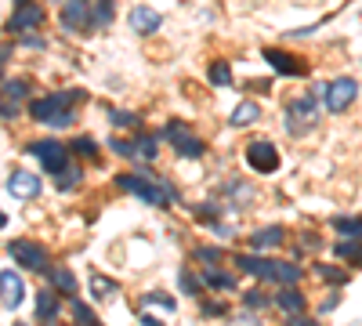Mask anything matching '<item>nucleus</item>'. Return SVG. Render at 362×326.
I'll use <instances>...</instances> for the list:
<instances>
[{
    "mask_svg": "<svg viewBox=\"0 0 362 326\" xmlns=\"http://www.w3.org/2000/svg\"><path fill=\"white\" fill-rule=\"evenodd\" d=\"M73 149H76V153H87V156H91L94 149H98V145H94L91 138H76V141H73Z\"/></svg>",
    "mask_w": 362,
    "mask_h": 326,
    "instance_id": "33",
    "label": "nucleus"
},
{
    "mask_svg": "<svg viewBox=\"0 0 362 326\" xmlns=\"http://www.w3.org/2000/svg\"><path fill=\"white\" fill-rule=\"evenodd\" d=\"M40 22H44V11H40L37 4H22L19 11L11 15L8 29H11V33H29V29H37Z\"/></svg>",
    "mask_w": 362,
    "mask_h": 326,
    "instance_id": "11",
    "label": "nucleus"
},
{
    "mask_svg": "<svg viewBox=\"0 0 362 326\" xmlns=\"http://www.w3.org/2000/svg\"><path fill=\"white\" fill-rule=\"evenodd\" d=\"M8 192L15 196V200H33V196L40 192V178L29 174V171H11L8 174Z\"/></svg>",
    "mask_w": 362,
    "mask_h": 326,
    "instance_id": "10",
    "label": "nucleus"
},
{
    "mask_svg": "<svg viewBox=\"0 0 362 326\" xmlns=\"http://www.w3.org/2000/svg\"><path fill=\"white\" fill-rule=\"evenodd\" d=\"M47 275H51V283H55V290H62V293H69V298H73V293H76V275H73L69 268H51V272H47Z\"/></svg>",
    "mask_w": 362,
    "mask_h": 326,
    "instance_id": "18",
    "label": "nucleus"
},
{
    "mask_svg": "<svg viewBox=\"0 0 362 326\" xmlns=\"http://www.w3.org/2000/svg\"><path fill=\"white\" fill-rule=\"evenodd\" d=\"M246 304H250V308H261V304H269V298H264V293H257V290H254V293H246Z\"/></svg>",
    "mask_w": 362,
    "mask_h": 326,
    "instance_id": "36",
    "label": "nucleus"
},
{
    "mask_svg": "<svg viewBox=\"0 0 362 326\" xmlns=\"http://www.w3.org/2000/svg\"><path fill=\"white\" fill-rule=\"evenodd\" d=\"M80 178H84V174H80V167H73V171L66 167V171L58 174V189H73L76 182H80Z\"/></svg>",
    "mask_w": 362,
    "mask_h": 326,
    "instance_id": "27",
    "label": "nucleus"
},
{
    "mask_svg": "<svg viewBox=\"0 0 362 326\" xmlns=\"http://www.w3.org/2000/svg\"><path fill=\"white\" fill-rule=\"evenodd\" d=\"M113 123H116V127H127V123L134 127L138 117H134V112H113Z\"/></svg>",
    "mask_w": 362,
    "mask_h": 326,
    "instance_id": "32",
    "label": "nucleus"
},
{
    "mask_svg": "<svg viewBox=\"0 0 362 326\" xmlns=\"http://www.w3.org/2000/svg\"><path fill=\"white\" fill-rule=\"evenodd\" d=\"M228 326H261V319L257 316H235Z\"/></svg>",
    "mask_w": 362,
    "mask_h": 326,
    "instance_id": "35",
    "label": "nucleus"
},
{
    "mask_svg": "<svg viewBox=\"0 0 362 326\" xmlns=\"http://www.w3.org/2000/svg\"><path fill=\"white\" fill-rule=\"evenodd\" d=\"M261 117V109H257V102H239L232 109V127H246V123H254Z\"/></svg>",
    "mask_w": 362,
    "mask_h": 326,
    "instance_id": "16",
    "label": "nucleus"
},
{
    "mask_svg": "<svg viewBox=\"0 0 362 326\" xmlns=\"http://www.w3.org/2000/svg\"><path fill=\"white\" fill-rule=\"evenodd\" d=\"M163 138L178 149V156H188V160H196V156H203V141L188 130L185 123H167V130H163Z\"/></svg>",
    "mask_w": 362,
    "mask_h": 326,
    "instance_id": "8",
    "label": "nucleus"
},
{
    "mask_svg": "<svg viewBox=\"0 0 362 326\" xmlns=\"http://www.w3.org/2000/svg\"><path fill=\"white\" fill-rule=\"evenodd\" d=\"M141 323H145V326H163L160 319H152V316H141Z\"/></svg>",
    "mask_w": 362,
    "mask_h": 326,
    "instance_id": "38",
    "label": "nucleus"
},
{
    "mask_svg": "<svg viewBox=\"0 0 362 326\" xmlns=\"http://www.w3.org/2000/svg\"><path fill=\"white\" fill-rule=\"evenodd\" d=\"M210 84H214V87H228V84H232V73H228L225 62H214V65H210Z\"/></svg>",
    "mask_w": 362,
    "mask_h": 326,
    "instance_id": "22",
    "label": "nucleus"
},
{
    "mask_svg": "<svg viewBox=\"0 0 362 326\" xmlns=\"http://www.w3.org/2000/svg\"><path fill=\"white\" fill-rule=\"evenodd\" d=\"M275 301H279V308H282V312H290V316H301V312H305V298H301V293H297L293 286H287V290H282Z\"/></svg>",
    "mask_w": 362,
    "mask_h": 326,
    "instance_id": "17",
    "label": "nucleus"
},
{
    "mask_svg": "<svg viewBox=\"0 0 362 326\" xmlns=\"http://www.w3.org/2000/svg\"><path fill=\"white\" fill-rule=\"evenodd\" d=\"M91 290H94V298H105V293L116 290V283L105 280V275H94V280H91Z\"/></svg>",
    "mask_w": 362,
    "mask_h": 326,
    "instance_id": "25",
    "label": "nucleus"
},
{
    "mask_svg": "<svg viewBox=\"0 0 362 326\" xmlns=\"http://www.w3.org/2000/svg\"><path fill=\"white\" fill-rule=\"evenodd\" d=\"M37 316L40 319H55L58 316V298H55L51 290H40L37 293Z\"/></svg>",
    "mask_w": 362,
    "mask_h": 326,
    "instance_id": "19",
    "label": "nucleus"
},
{
    "mask_svg": "<svg viewBox=\"0 0 362 326\" xmlns=\"http://www.w3.org/2000/svg\"><path fill=\"white\" fill-rule=\"evenodd\" d=\"M73 316L80 319V326H94V316H91V308H84L80 301H73Z\"/></svg>",
    "mask_w": 362,
    "mask_h": 326,
    "instance_id": "30",
    "label": "nucleus"
},
{
    "mask_svg": "<svg viewBox=\"0 0 362 326\" xmlns=\"http://www.w3.org/2000/svg\"><path fill=\"white\" fill-rule=\"evenodd\" d=\"M80 91H66V94H51V98H37L33 102V117L47 127H69L73 123V105L80 102Z\"/></svg>",
    "mask_w": 362,
    "mask_h": 326,
    "instance_id": "1",
    "label": "nucleus"
},
{
    "mask_svg": "<svg viewBox=\"0 0 362 326\" xmlns=\"http://www.w3.org/2000/svg\"><path fill=\"white\" fill-rule=\"evenodd\" d=\"M29 153H33L40 163H44V171H51V174H62L69 167V149L62 141L55 138H47V141H33L29 145Z\"/></svg>",
    "mask_w": 362,
    "mask_h": 326,
    "instance_id": "5",
    "label": "nucleus"
},
{
    "mask_svg": "<svg viewBox=\"0 0 362 326\" xmlns=\"http://www.w3.org/2000/svg\"><path fill=\"white\" fill-rule=\"evenodd\" d=\"M316 272L323 275V280H326V283H344V280H348V275H344L341 268H329V265H319Z\"/></svg>",
    "mask_w": 362,
    "mask_h": 326,
    "instance_id": "29",
    "label": "nucleus"
},
{
    "mask_svg": "<svg viewBox=\"0 0 362 326\" xmlns=\"http://www.w3.org/2000/svg\"><path fill=\"white\" fill-rule=\"evenodd\" d=\"M203 283H210V286H221V290H232V286H235V280H232V275H221L217 268H207V272H203Z\"/></svg>",
    "mask_w": 362,
    "mask_h": 326,
    "instance_id": "24",
    "label": "nucleus"
},
{
    "mask_svg": "<svg viewBox=\"0 0 362 326\" xmlns=\"http://www.w3.org/2000/svg\"><path fill=\"white\" fill-rule=\"evenodd\" d=\"M359 98V84L352 76H337V80H329L326 84V91H323V102H326V109L329 112H344L352 102Z\"/></svg>",
    "mask_w": 362,
    "mask_h": 326,
    "instance_id": "3",
    "label": "nucleus"
},
{
    "mask_svg": "<svg viewBox=\"0 0 362 326\" xmlns=\"http://www.w3.org/2000/svg\"><path fill=\"white\" fill-rule=\"evenodd\" d=\"M246 163L257 174H275L279 171V149L272 141H250L246 145Z\"/></svg>",
    "mask_w": 362,
    "mask_h": 326,
    "instance_id": "7",
    "label": "nucleus"
},
{
    "mask_svg": "<svg viewBox=\"0 0 362 326\" xmlns=\"http://www.w3.org/2000/svg\"><path fill=\"white\" fill-rule=\"evenodd\" d=\"M178 283H181L185 293H196V290H199V280H196L192 272H181V280H178Z\"/></svg>",
    "mask_w": 362,
    "mask_h": 326,
    "instance_id": "31",
    "label": "nucleus"
},
{
    "mask_svg": "<svg viewBox=\"0 0 362 326\" xmlns=\"http://www.w3.org/2000/svg\"><path fill=\"white\" fill-rule=\"evenodd\" d=\"M22 94H26L22 80H4V98H8V102H15V98H22Z\"/></svg>",
    "mask_w": 362,
    "mask_h": 326,
    "instance_id": "28",
    "label": "nucleus"
},
{
    "mask_svg": "<svg viewBox=\"0 0 362 326\" xmlns=\"http://www.w3.org/2000/svg\"><path fill=\"white\" fill-rule=\"evenodd\" d=\"M293 326H319V323H311V319H297Z\"/></svg>",
    "mask_w": 362,
    "mask_h": 326,
    "instance_id": "39",
    "label": "nucleus"
},
{
    "mask_svg": "<svg viewBox=\"0 0 362 326\" xmlns=\"http://www.w3.org/2000/svg\"><path fill=\"white\" fill-rule=\"evenodd\" d=\"M316 117H319L316 98H311V94H297L293 102H290V112H287V127H290V135H301V130L316 127Z\"/></svg>",
    "mask_w": 362,
    "mask_h": 326,
    "instance_id": "4",
    "label": "nucleus"
},
{
    "mask_svg": "<svg viewBox=\"0 0 362 326\" xmlns=\"http://www.w3.org/2000/svg\"><path fill=\"white\" fill-rule=\"evenodd\" d=\"M334 308H337V293H334V298H326V301H323V312H334Z\"/></svg>",
    "mask_w": 362,
    "mask_h": 326,
    "instance_id": "37",
    "label": "nucleus"
},
{
    "mask_svg": "<svg viewBox=\"0 0 362 326\" xmlns=\"http://www.w3.org/2000/svg\"><path fill=\"white\" fill-rule=\"evenodd\" d=\"M145 301H149V304H163V308H174V304H178V301H170L167 293H149Z\"/></svg>",
    "mask_w": 362,
    "mask_h": 326,
    "instance_id": "34",
    "label": "nucleus"
},
{
    "mask_svg": "<svg viewBox=\"0 0 362 326\" xmlns=\"http://www.w3.org/2000/svg\"><path fill=\"white\" fill-rule=\"evenodd\" d=\"M131 145H134V160H145V163H149V160H156V149H160L152 135H141V138H134Z\"/></svg>",
    "mask_w": 362,
    "mask_h": 326,
    "instance_id": "20",
    "label": "nucleus"
},
{
    "mask_svg": "<svg viewBox=\"0 0 362 326\" xmlns=\"http://www.w3.org/2000/svg\"><path fill=\"white\" fill-rule=\"evenodd\" d=\"M131 29L134 33L160 29V11H152V8H131Z\"/></svg>",
    "mask_w": 362,
    "mask_h": 326,
    "instance_id": "14",
    "label": "nucleus"
},
{
    "mask_svg": "<svg viewBox=\"0 0 362 326\" xmlns=\"http://www.w3.org/2000/svg\"><path fill=\"white\" fill-rule=\"evenodd\" d=\"M15 4H29V0H15Z\"/></svg>",
    "mask_w": 362,
    "mask_h": 326,
    "instance_id": "40",
    "label": "nucleus"
},
{
    "mask_svg": "<svg viewBox=\"0 0 362 326\" xmlns=\"http://www.w3.org/2000/svg\"><path fill=\"white\" fill-rule=\"evenodd\" d=\"M8 254L15 257V265H22L26 272H44V265H47V250L40 247V243H33V239L8 243Z\"/></svg>",
    "mask_w": 362,
    "mask_h": 326,
    "instance_id": "6",
    "label": "nucleus"
},
{
    "mask_svg": "<svg viewBox=\"0 0 362 326\" xmlns=\"http://www.w3.org/2000/svg\"><path fill=\"white\" fill-rule=\"evenodd\" d=\"M91 22L94 26H109V22H113V0H94Z\"/></svg>",
    "mask_w": 362,
    "mask_h": 326,
    "instance_id": "21",
    "label": "nucleus"
},
{
    "mask_svg": "<svg viewBox=\"0 0 362 326\" xmlns=\"http://www.w3.org/2000/svg\"><path fill=\"white\" fill-rule=\"evenodd\" d=\"M334 228L341 236H362V218H337Z\"/></svg>",
    "mask_w": 362,
    "mask_h": 326,
    "instance_id": "23",
    "label": "nucleus"
},
{
    "mask_svg": "<svg viewBox=\"0 0 362 326\" xmlns=\"http://www.w3.org/2000/svg\"><path fill=\"white\" fill-rule=\"evenodd\" d=\"M0 286H4V308H8V312H15V308L22 304V298H26L22 280L15 272H0Z\"/></svg>",
    "mask_w": 362,
    "mask_h": 326,
    "instance_id": "13",
    "label": "nucleus"
},
{
    "mask_svg": "<svg viewBox=\"0 0 362 326\" xmlns=\"http://www.w3.org/2000/svg\"><path fill=\"white\" fill-rule=\"evenodd\" d=\"M87 22H91L87 0H66L62 4V29H84Z\"/></svg>",
    "mask_w": 362,
    "mask_h": 326,
    "instance_id": "12",
    "label": "nucleus"
},
{
    "mask_svg": "<svg viewBox=\"0 0 362 326\" xmlns=\"http://www.w3.org/2000/svg\"><path fill=\"white\" fill-rule=\"evenodd\" d=\"M337 254L348 261H362V243H337Z\"/></svg>",
    "mask_w": 362,
    "mask_h": 326,
    "instance_id": "26",
    "label": "nucleus"
},
{
    "mask_svg": "<svg viewBox=\"0 0 362 326\" xmlns=\"http://www.w3.org/2000/svg\"><path fill=\"white\" fill-rule=\"evenodd\" d=\"M116 185H120L123 192L141 196V200L152 203V207H167V203H170V189H167L163 182H149V178H141V174H120Z\"/></svg>",
    "mask_w": 362,
    "mask_h": 326,
    "instance_id": "2",
    "label": "nucleus"
},
{
    "mask_svg": "<svg viewBox=\"0 0 362 326\" xmlns=\"http://www.w3.org/2000/svg\"><path fill=\"white\" fill-rule=\"evenodd\" d=\"M264 62H269L275 73H282V76H305L308 73V65L301 58L290 55V51H279V47H269V51H264Z\"/></svg>",
    "mask_w": 362,
    "mask_h": 326,
    "instance_id": "9",
    "label": "nucleus"
},
{
    "mask_svg": "<svg viewBox=\"0 0 362 326\" xmlns=\"http://www.w3.org/2000/svg\"><path fill=\"white\" fill-rule=\"evenodd\" d=\"M282 243V228L279 225H269V228H257L254 236H250V247L254 250H272Z\"/></svg>",
    "mask_w": 362,
    "mask_h": 326,
    "instance_id": "15",
    "label": "nucleus"
}]
</instances>
